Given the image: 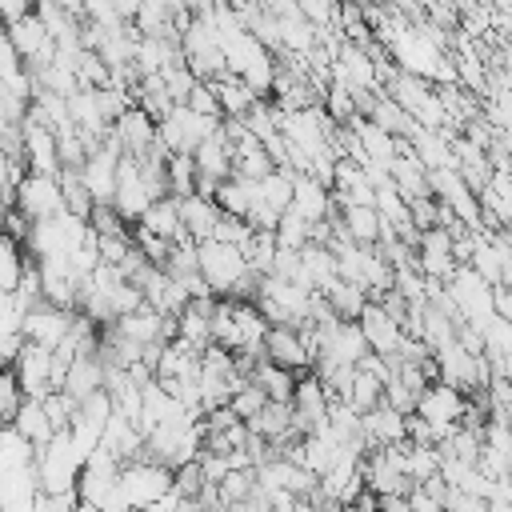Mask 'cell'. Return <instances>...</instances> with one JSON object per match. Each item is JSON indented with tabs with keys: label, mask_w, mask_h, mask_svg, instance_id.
Masks as SVG:
<instances>
[{
	"label": "cell",
	"mask_w": 512,
	"mask_h": 512,
	"mask_svg": "<svg viewBox=\"0 0 512 512\" xmlns=\"http://www.w3.org/2000/svg\"><path fill=\"white\" fill-rule=\"evenodd\" d=\"M0 424H8V416H4V408H0Z\"/></svg>",
	"instance_id": "12"
},
{
	"label": "cell",
	"mask_w": 512,
	"mask_h": 512,
	"mask_svg": "<svg viewBox=\"0 0 512 512\" xmlns=\"http://www.w3.org/2000/svg\"><path fill=\"white\" fill-rule=\"evenodd\" d=\"M72 312H76V308H60V304H52V300H36V304L24 312L20 332H24V340H32V344L56 348V344L64 340L68 324H72Z\"/></svg>",
	"instance_id": "4"
},
{
	"label": "cell",
	"mask_w": 512,
	"mask_h": 512,
	"mask_svg": "<svg viewBox=\"0 0 512 512\" xmlns=\"http://www.w3.org/2000/svg\"><path fill=\"white\" fill-rule=\"evenodd\" d=\"M216 124H220V116H204V112H196L192 104H172L160 120H156V140L168 148V152H192L204 136H212L216 132Z\"/></svg>",
	"instance_id": "1"
},
{
	"label": "cell",
	"mask_w": 512,
	"mask_h": 512,
	"mask_svg": "<svg viewBox=\"0 0 512 512\" xmlns=\"http://www.w3.org/2000/svg\"><path fill=\"white\" fill-rule=\"evenodd\" d=\"M356 324H360V332H364L368 348H372V352H380V356H392V352H396V344H400V336H404V324H400V320H396L380 300H368V304L360 308Z\"/></svg>",
	"instance_id": "7"
},
{
	"label": "cell",
	"mask_w": 512,
	"mask_h": 512,
	"mask_svg": "<svg viewBox=\"0 0 512 512\" xmlns=\"http://www.w3.org/2000/svg\"><path fill=\"white\" fill-rule=\"evenodd\" d=\"M12 208L24 212L28 220H48L56 212H64V192H60V180L56 172H24L12 188Z\"/></svg>",
	"instance_id": "2"
},
{
	"label": "cell",
	"mask_w": 512,
	"mask_h": 512,
	"mask_svg": "<svg viewBox=\"0 0 512 512\" xmlns=\"http://www.w3.org/2000/svg\"><path fill=\"white\" fill-rule=\"evenodd\" d=\"M116 472H120V460L96 444L84 464H80V476H76V496H80V508H108L112 500V488H116Z\"/></svg>",
	"instance_id": "3"
},
{
	"label": "cell",
	"mask_w": 512,
	"mask_h": 512,
	"mask_svg": "<svg viewBox=\"0 0 512 512\" xmlns=\"http://www.w3.org/2000/svg\"><path fill=\"white\" fill-rule=\"evenodd\" d=\"M12 372H16L24 396H48L52 392V348L24 340V348L12 360Z\"/></svg>",
	"instance_id": "6"
},
{
	"label": "cell",
	"mask_w": 512,
	"mask_h": 512,
	"mask_svg": "<svg viewBox=\"0 0 512 512\" xmlns=\"http://www.w3.org/2000/svg\"><path fill=\"white\" fill-rule=\"evenodd\" d=\"M240 248H244L248 264H252L260 276L272 272V256H276V232H272V228H252L248 240H244Z\"/></svg>",
	"instance_id": "11"
},
{
	"label": "cell",
	"mask_w": 512,
	"mask_h": 512,
	"mask_svg": "<svg viewBox=\"0 0 512 512\" xmlns=\"http://www.w3.org/2000/svg\"><path fill=\"white\" fill-rule=\"evenodd\" d=\"M136 224L148 228V232H156V236H164V240H180V236H188L184 224H180V200H176L172 192L156 196V200L136 216Z\"/></svg>",
	"instance_id": "10"
},
{
	"label": "cell",
	"mask_w": 512,
	"mask_h": 512,
	"mask_svg": "<svg viewBox=\"0 0 512 512\" xmlns=\"http://www.w3.org/2000/svg\"><path fill=\"white\" fill-rule=\"evenodd\" d=\"M264 356L272 364L292 368V372H308L312 360H316L312 348H308V340H304V332L292 328V324H268V332H264Z\"/></svg>",
	"instance_id": "5"
},
{
	"label": "cell",
	"mask_w": 512,
	"mask_h": 512,
	"mask_svg": "<svg viewBox=\"0 0 512 512\" xmlns=\"http://www.w3.org/2000/svg\"><path fill=\"white\" fill-rule=\"evenodd\" d=\"M176 200H180V224H184V232L196 244L208 240L212 228H216V220H220V204L212 196H200V192H188V196H176Z\"/></svg>",
	"instance_id": "9"
},
{
	"label": "cell",
	"mask_w": 512,
	"mask_h": 512,
	"mask_svg": "<svg viewBox=\"0 0 512 512\" xmlns=\"http://www.w3.org/2000/svg\"><path fill=\"white\" fill-rule=\"evenodd\" d=\"M8 424L32 444V448H44L48 440H52V420H48V412H44V400L40 396H20V404L12 408V416H8Z\"/></svg>",
	"instance_id": "8"
}]
</instances>
